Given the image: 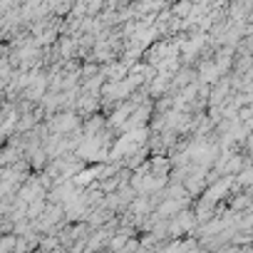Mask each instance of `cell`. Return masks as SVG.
Here are the masks:
<instances>
[{
	"instance_id": "6da1fadb",
	"label": "cell",
	"mask_w": 253,
	"mask_h": 253,
	"mask_svg": "<svg viewBox=\"0 0 253 253\" xmlns=\"http://www.w3.org/2000/svg\"><path fill=\"white\" fill-rule=\"evenodd\" d=\"M40 246H42V248H57V246H60V243H57V241H55V238H47V241H42V243H40Z\"/></svg>"
}]
</instances>
